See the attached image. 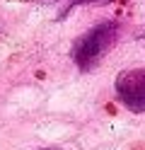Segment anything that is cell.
Here are the masks:
<instances>
[{
    "label": "cell",
    "mask_w": 145,
    "mask_h": 150,
    "mask_svg": "<svg viewBox=\"0 0 145 150\" xmlns=\"http://www.w3.org/2000/svg\"><path fill=\"white\" fill-rule=\"evenodd\" d=\"M114 90H116L119 102L128 111H133V114L145 111V68H131V70L119 73Z\"/></svg>",
    "instance_id": "2"
},
{
    "label": "cell",
    "mask_w": 145,
    "mask_h": 150,
    "mask_svg": "<svg viewBox=\"0 0 145 150\" xmlns=\"http://www.w3.org/2000/svg\"><path fill=\"white\" fill-rule=\"evenodd\" d=\"M41 150H61V148H41Z\"/></svg>",
    "instance_id": "3"
},
{
    "label": "cell",
    "mask_w": 145,
    "mask_h": 150,
    "mask_svg": "<svg viewBox=\"0 0 145 150\" xmlns=\"http://www.w3.org/2000/svg\"><path fill=\"white\" fill-rule=\"evenodd\" d=\"M119 39V22L104 20L99 24H94L92 29H87L73 46V61L80 70H90L99 63L106 51L111 49Z\"/></svg>",
    "instance_id": "1"
}]
</instances>
